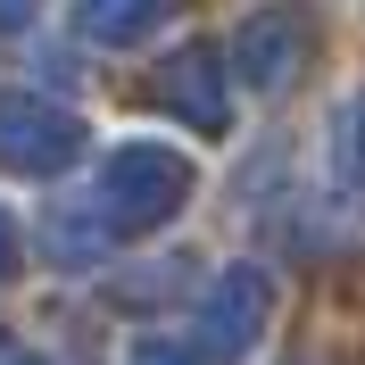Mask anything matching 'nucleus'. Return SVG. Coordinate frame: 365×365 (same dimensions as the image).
Instances as JSON below:
<instances>
[{
	"instance_id": "nucleus-1",
	"label": "nucleus",
	"mask_w": 365,
	"mask_h": 365,
	"mask_svg": "<svg viewBox=\"0 0 365 365\" xmlns=\"http://www.w3.org/2000/svg\"><path fill=\"white\" fill-rule=\"evenodd\" d=\"M182 200H191V166H182L166 141H125V150H108V166L91 175V216L108 232H150V225H166Z\"/></svg>"
},
{
	"instance_id": "nucleus-2",
	"label": "nucleus",
	"mask_w": 365,
	"mask_h": 365,
	"mask_svg": "<svg viewBox=\"0 0 365 365\" xmlns=\"http://www.w3.org/2000/svg\"><path fill=\"white\" fill-rule=\"evenodd\" d=\"M83 158V116L58 108V100H34V91H0V166L9 175H67Z\"/></svg>"
},
{
	"instance_id": "nucleus-3",
	"label": "nucleus",
	"mask_w": 365,
	"mask_h": 365,
	"mask_svg": "<svg viewBox=\"0 0 365 365\" xmlns=\"http://www.w3.org/2000/svg\"><path fill=\"white\" fill-rule=\"evenodd\" d=\"M257 324H266V282L241 266V274H225V282L207 291V307H200V349H207V357H241V349L257 341Z\"/></svg>"
},
{
	"instance_id": "nucleus-4",
	"label": "nucleus",
	"mask_w": 365,
	"mask_h": 365,
	"mask_svg": "<svg viewBox=\"0 0 365 365\" xmlns=\"http://www.w3.org/2000/svg\"><path fill=\"white\" fill-rule=\"evenodd\" d=\"M166 108H182V125H200V133H216L225 125V75H216V50H175L166 58V83H158Z\"/></svg>"
},
{
	"instance_id": "nucleus-5",
	"label": "nucleus",
	"mask_w": 365,
	"mask_h": 365,
	"mask_svg": "<svg viewBox=\"0 0 365 365\" xmlns=\"http://www.w3.org/2000/svg\"><path fill=\"white\" fill-rule=\"evenodd\" d=\"M232 67H241L250 91H274L282 75H291V17H282V9L250 17V25H241V42H232Z\"/></svg>"
},
{
	"instance_id": "nucleus-6",
	"label": "nucleus",
	"mask_w": 365,
	"mask_h": 365,
	"mask_svg": "<svg viewBox=\"0 0 365 365\" xmlns=\"http://www.w3.org/2000/svg\"><path fill=\"white\" fill-rule=\"evenodd\" d=\"M166 9H175V0H91V9H83V34L108 42V50H125V42H141Z\"/></svg>"
},
{
	"instance_id": "nucleus-7",
	"label": "nucleus",
	"mask_w": 365,
	"mask_h": 365,
	"mask_svg": "<svg viewBox=\"0 0 365 365\" xmlns=\"http://www.w3.org/2000/svg\"><path fill=\"white\" fill-rule=\"evenodd\" d=\"M133 365H200V357H191V349H175V341H141Z\"/></svg>"
},
{
	"instance_id": "nucleus-8",
	"label": "nucleus",
	"mask_w": 365,
	"mask_h": 365,
	"mask_svg": "<svg viewBox=\"0 0 365 365\" xmlns=\"http://www.w3.org/2000/svg\"><path fill=\"white\" fill-rule=\"evenodd\" d=\"M34 9H42V0H0V34H17V25L34 17Z\"/></svg>"
},
{
	"instance_id": "nucleus-9",
	"label": "nucleus",
	"mask_w": 365,
	"mask_h": 365,
	"mask_svg": "<svg viewBox=\"0 0 365 365\" xmlns=\"http://www.w3.org/2000/svg\"><path fill=\"white\" fill-rule=\"evenodd\" d=\"M9 274H17V225L0 216V282H9Z\"/></svg>"
},
{
	"instance_id": "nucleus-10",
	"label": "nucleus",
	"mask_w": 365,
	"mask_h": 365,
	"mask_svg": "<svg viewBox=\"0 0 365 365\" xmlns=\"http://www.w3.org/2000/svg\"><path fill=\"white\" fill-rule=\"evenodd\" d=\"M0 365H42V357H34L25 341H9V332H0Z\"/></svg>"
}]
</instances>
